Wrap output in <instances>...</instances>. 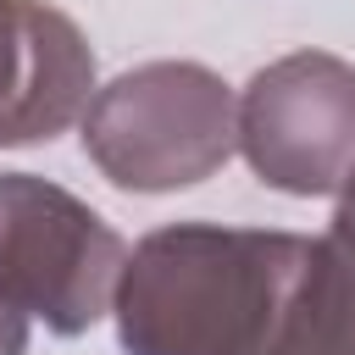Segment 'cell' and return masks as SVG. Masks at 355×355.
<instances>
[{
	"mask_svg": "<svg viewBox=\"0 0 355 355\" xmlns=\"http://www.w3.org/2000/svg\"><path fill=\"white\" fill-rule=\"evenodd\" d=\"M89 161L128 194L205 183L239 150V94L200 61H144L83 105Z\"/></svg>",
	"mask_w": 355,
	"mask_h": 355,
	"instance_id": "obj_2",
	"label": "cell"
},
{
	"mask_svg": "<svg viewBox=\"0 0 355 355\" xmlns=\"http://www.w3.org/2000/svg\"><path fill=\"white\" fill-rule=\"evenodd\" d=\"M94 94V50L44 0H0V144L55 139Z\"/></svg>",
	"mask_w": 355,
	"mask_h": 355,
	"instance_id": "obj_5",
	"label": "cell"
},
{
	"mask_svg": "<svg viewBox=\"0 0 355 355\" xmlns=\"http://www.w3.org/2000/svg\"><path fill=\"white\" fill-rule=\"evenodd\" d=\"M311 239L178 222L128 250L111 316L128 355H255Z\"/></svg>",
	"mask_w": 355,
	"mask_h": 355,
	"instance_id": "obj_1",
	"label": "cell"
},
{
	"mask_svg": "<svg viewBox=\"0 0 355 355\" xmlns=\"http://www.w3.org/2000/svg\"><path fill=\"white\" fill-rule=\"evenodd\" d=\"M22 349H28V311L0 300V355H22Z\"/></svg>",
	"mask_w": 355,
	"mask_h": 355,
	"instance_id": "obj_8",
	"label": "cell"
},
{
	"mask_svg": "<svg viewBox=\"0 0 355 355\" xmlns=\"http://www.w3.org/2000/svg\"><path fill=\"white\" fill-rule=\"evenodd\" d=\"M128 266L122 233L33 172H0V300L72 338L111 316Z\"/></svg>",
	"mask_w": 355,
	"mask_h": 355,
	"instance_id": "obj_3",
	"label": "cell"
},
{
	"mask_svg": "<svg viewBox=\"0 0 355 355\" xmlns=\"http://www.w3.org/2000/svg\"><path fill=\"white\" fill-rule=\"evenodd\" d=\"M255 355H355V288L322 239L305 244Z\"/></svg>",
	"mask_w": 355,
	"mask_h": 355,
	"instance_id": "obj_6",
	"label": "cell"
},
{
	"mask_svg": "<svg viewBox=\"0 0 355 355\" xmlns=\"http://www.w3.org/2000/svg\"><path fill=\"white\" fill-rule=\"evenodd\" d=\"M327 255L338 261V272L349 277V288H355V172L344 178V189H338V205H333V222H327Z\"/></svg>",
	"mask_w": 355,
	"mask_h": 355,
	"instance_id": "obj_7",
	"label": "cell"
},
{
	"mask_svg": "<svg viewBox=\"0 0 355 355\" xmlns=\"http://www.w3.org/2000/svg\"><path fill=\"white\" fill-rule=\"evenodd\" d=\"M239 155L294 200L338 194L355 172V61L294 50L239 89Z\"/></svg>",
	"mask_w": 355,
	"mask_h": 355,
	"instance_id": "obj_4",
	"label": "cell"
}]
</instances>
